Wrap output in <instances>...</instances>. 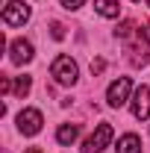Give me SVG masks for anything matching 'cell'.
<instances>
[{"label":"cell","instance_id":"obj_1","mask_svg":"<svg viewBox=\"0 0 150 153\" xmlns=\"http://www.w3.org/2000/svg\"><path fill=\"white\" fill-rule=\"evenodd\" d=\"M50 74H53V79H56L59 85H74L76 76H79V68H76V62L71 56H56L53 59V65H50Z\"/></svg>","mask_w":150,"mask_h":153},{"label":"cell","instance_id":"obj_2","mask_svg":"<svg viewBox=\"0 0 150 153\" xmlns=\"http://www.w3.org/2000/svg\"><path fill=\"white\" fill-rule=\"evenodd\" d=\"M109 141H112V127L109 124H97V130L82 141V153H103L109 147Z\"/></svg>","mask_w":150,"mask_h":153},{"label":"cell","instance_id":"obj_3","mask_svg":"<svg viewBox=\"0 0 150 153\" xmlns=\"http://www.w3.org/2000/svg\"><path fill=\"white\" fill-rule=\"evenodd\" d=\"M130 91H132V79H130V76H118L112 85L106 88V100H109V106L121 109V106L130 100Z\"/></svg>","mask_w":150,"mask_h":153},{"label":"cell","instance_id":"obj_4","mask_svg":"<svg viewBox=\"0 0 150 153\" xmlns=\"http://www.w3.org/2000/svg\"><path fill=\"white\" fill-rule=\"evenodd\" d=\"M3 21H6L9 27H24V24L30 21V6H27L24 0H9L6 9H3Z\"/></svg>","mask_w":150,"mask_h":153},{"label":"cell","instance_id":"obj_5","mask_svg":"<svg viewBox=\"0 0 150 153\" xmlns=\"http://www.w3.org/2000/svg\"><path fill=\"white\" fill-rule=\"evenodd\" d=\"M41 124H44V118H41L38 109H24V112L18 115V130L24 135H36L38 130H41Z\"/></svg>","mask_w":150,"mask_h":153},{"label":"cell","instance_id":"obj_6","mask_svg":"<svg viewBox=\"0 0 150 153\" xmlns=\"http://www.w3.org/2000/svg\"><path fill=\"white\" fill-rule=\"evenodd\" d=\"M132 115H135L138 121L150 118V88L147 85H138V88L132 91Z\"/></svg>","mask_w":150,"mask_h":153},{"label":"cell","instance_id":"obj_7","mask_svg":"<svg viewBox=\"0 0 150 153\" xmlns=\"http://www.w3.org/2000/svg\"><path fill=\"white\" fill-rule=\"evenodd\" d=\"M9 56L15 65H27V62H33V44L27 41V38H15L12 44H9Z\"/></svg>","mask_w":150,"mask_h":153},{"label":"cell","instance_id":"obj_8","mask_svg":"<svg viewBox=\"0 0 150 153\" xmlns=\"http://www.w3.org/2000/svg\"><path fill=\"white\" fill-rule=\"evenodd\" d=\"M118 153H141V138L135 133H127L118 138V147H115Z\"/></svg>","mask_w":150,"mask_h":153},{"label":"cell","instance_id":"obj_9","mask_svg":"<svg viewBox=\"0 0 150 153\" xmlns=\"http://www.w3.org/2000/svg\"><path fill=\"white\" fill-rule=\"evenodd\" d=\"M76 135H79V127H76V124H62L56 130V141L59 144H74Z\"/></svg>","mask_w":150,"mask_h":153},{"label":"cell","instance_id":"obj_10","mask_svg":"<svg viewBox=\"0 0 150 153\" xmlns=\"http://www.w3.org/2000/svg\"><path fill=\"white\" fill-rule=\"evenodd\" d=\"M94 9H97L103 18H118V15H121L118 0H94Z\"/></svg>","mask_w":150,"mask_h":153},{"label":"cell","instance_id":"obj_11","mask_svg":"<svg viewBox=\"0 0 150 153\" xmlns=\"http://www.w3.org/2000/svg\"><path fill=\"white\" fill-rule=\"evenodd\" d=\"M30 88H33V79H30V76H18V79H15V94L18 97H27Z\"/></svg>","mask_w":150,"mask_h":153},{"label":"cell","instance_id":"obj_12","mask_svg":"<svg viewBox=\"0 0 150 153\" xmlns=\"http://www.w3.org/2000/svg\"><path fill=\"white\" fill-rule=\"evenodd\" d=\"M50 36L56 38V41H62V38H65V27H62L59 21H53V24H50Z\"/></svg>","mask_w":150,"mask_h":153},{"label":"cell","instance_id":"obj_13","mask_svg":"<svg viewBox=\"0 0 150 153\" xmlns=\"http://www.w3.org/2000/svg\"><path fill=\"white\" fill-rule=\"evenodd\" d=\"M59 3H62L65 9H79V6H82L85 0H59Z\"/></svg>","mask_w":150,"mask_h":153},{"label":"cell","instance_id":"obj_14","mask_svg":"<svg viewBox=\"0 0 150 153\" xmlns=\"http://www.w3.org/2000/svg\"><path fill=\"white\" fill-rule=\"evenodd\" d=\"M103 68H106V62H103V59H97V62H91V74H100Z\"/></svg>","mask_w":150,"mask_h":153},{"label":"cell","instance_id":"obj_15","mask_svg":"<svg viewBox=\"0 0 150 153\" xmlns=\"http://www.w3.org/2000/svg\"><path fill=\"white\" fill-rule=\"evenodd\" d=\"M27 153H41V150H38V147H30V150H27Z\"/></svg>","mask_w":150,"mask_h":153},{"label":"cell","instance_id":"obj_16","mask_svg":"<svg viewBox=\"0 0 150 153\" xmlns=\"http://www.w3.org/2000/svg\"><path fill=\"white\" fill-rule=\"evenodd\" d=\"M132 3H138V0H132Z\"/></svg>","mask_w":150,"mask_h":153},{"label":"cell","instance_id":"obj_17","mask_svg":"<svg viewBox=\"0 0 150 153\" xmlns=\"http://www.w3.org/2000/svg\"><path fill=\"white\" fill-rule=\"evenodd\" d=\"M147 6H150V0H147Z\"/></svg>","mask_w":150,"mask_h":153}]
</instances>
